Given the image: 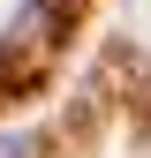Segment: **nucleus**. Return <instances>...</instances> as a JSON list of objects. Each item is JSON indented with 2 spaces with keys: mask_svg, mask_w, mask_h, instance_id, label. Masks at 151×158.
I'll list each match as a JSON object with an SVG mask.
<instances>
[{
  "mask_svg": "<svg viewBox=\"0 0 151 158\" xmlns=\"http://www.w3.org/2000/svg\"><path fill=\"white\" fill-rule=\"evenodd\" d=\"M0 158H38V143L30 135H0Z\"/></svg>",
  "mask_w": 151,
  "mask_h": 158,
  "instance_id": "f257e3e1",
  "label": "nucleus"
}]
</instances>
